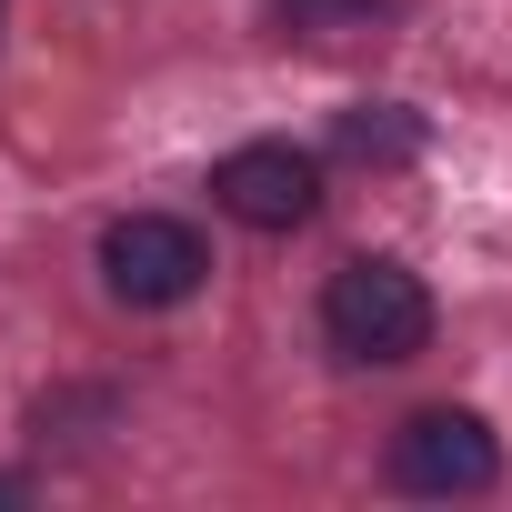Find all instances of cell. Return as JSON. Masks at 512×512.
Returning a JSON list of instances; mask_svg holds the SVG:
<instances>
[{"label": "cell", "instance_id": "7", "mask_svg": "<svg viewBox=\"0 0 512 512\" xmlns=\"http://www.w3.org/2000/svg\"><path fill=\"white\" fill-rule=\"evenodd\" d=\"M0 502H21V482H0Z\"/></svg>", "mask_w": 512, "mask_h": 512}, {"label": "cell", "instance_id": "4", "mask_svg": "<svg viewBox=\"0 0 512 512\" xmlns=\"http://www.w3.org/2000/svg\"><path fill=\"white\" fill-rule=\"evenodd\" d=\"M211 201L251 231H302L312 201H322V171L292 151V141H241L221 171H211Z\"/></svg>", "mask_w": 512, "mask_h": 512}, {"label": "cell", "instance_id": "2", "mask_svg": "<svg viewBox=\"0 0 512 512\" xmlns=\"http://www.w3.org/2000/svg\"><path fill=\"white\" fill-rule=\"evenodd\" d=\"M201 272H211V251H201V231H191V221H171V211H131V221H111V231H101V282H111L121 302H141V312L191 302V292H201Z\"/></svg>", "mask_w": 512, "mask_h": 512}, {"label": "cell", "instance_id": "6", "mask_svg": "<svg viewBox=\"0 0 512 512\" xmlns=\"http://www.w3.org/2000/svg\"><path fill=\"white\" fill-rule=\"evenodd\" d=\"M392 11H402V0H272V21L302 31V41H342V31H372Z\"/></svg>", "mask_w": 512, "mask_h": 512}, {"label": "cell", "instance_id": "1", "mask_svg": "<svg viewBox=\"0 0 512 512\" xmlns=\"http://www.w3.org/2000/svg\"><path fill=\"white\" fill-rule=\"evenodd\" d=\"M322 332H332L342 362H412V352L432 342V292H422L402 262L362 251V262H342L332 292H322Z\"/></svg>", "mask_w": 512, "mask_h": 512}, {"label": "cell", "instance_id": "5", "mask_svg": "<svg viewBox=\"0 0 512 512\" xmlns=\"http://www.w3.org/2000/svg\"><path fill=\"white\" fill-rule=\"evenodd\" d=\"M332 141H342L352 161H412V151H422V121H412V111H392V101H352Z\"/></svg>", "mask_w": 512, "mask_h": 512}, {"label": "cell", "instance_id": "3", "mask_svg": "<svg viewBox=\"0 0 512 512\" xmlns=\"http://www.w3.org/2000/svg\"><path fill=\"white\" fill-rule=\"evenodd\" d=\"M392 482L402 492H492L502 482V442H492V422L482 412H412L402 432H392Z\"/></svg>", "mask_w": 512, "mask_h": 512}]
</instances>
